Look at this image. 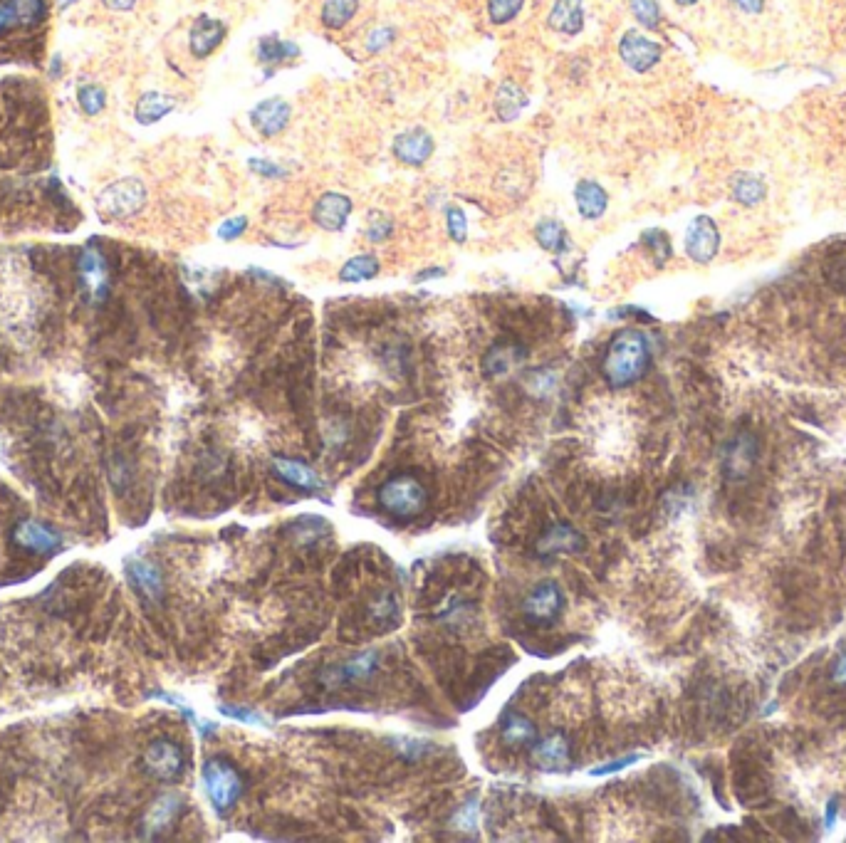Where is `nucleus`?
<instances>
[{"label": "nucleus", "mask_w": 846, "mask_h": 843, "mask_svg": "<svg viewBox=\"0 0 846 843\" xmlns=\"http://www.w3.org/2000/svg\"><path fill=\"white\" fill-rule=\"evenodd\" d=\"M649 342L636 329H624L611 339L607 354H604V379L611 389H624L639 381L649 369Z\"/></svg>", "instance_id": "f257e3e1"}, {"label": "nucleus", "mask_w": 846, "mask_h": 843, "mask_svg": "<svg viewBox=\"0 0 846 843\" xmlns=\"http://www.w3.org/2000/svg\"><path fill=\"white\" fill-rule=\"evenodd\" d=\"M379 505L399 520H414L426 510V490L411 475H396L379 488Z\"/></svg>", "instance_id": "f03ea898"}, {"label": "nucleus", "mask_w": 846, "mask_h": 843, "mask_svg": "<svg viewBox=\"0 0 846 843\" xmlns=\"http://www.w3.org/2000/svg\"><path fill=\"white\" fill-rule=\"evenodd\" d=\"M201 779L213 809L228 811L238 804L240 794H243V779H240L238 769L231 762H226V759H208L203 764Z\"/></svg>", "instance_id": "7ed1b4c3"}, {"label": "nucleus", "mask_w": 846, "mask_h": 843, "mask_svg": "<svg viewBox=\"0 0 846 843\" xmlns=\"http://www.w3.org/2000/svg\"><path fill=\"white\" fill-rule=\"evenodd\" d=\"M146 203V188L137 178H124V181L112 183L97 196V213L104 221H124L141 211Z\"/></svg>", "instance_id": "20e7f679"}, {"label": "nucleus", "mask_w": 846, "mask_h": 843, "mask_svg": "<svg viewBox=\"0 0 846 843\" xmlns=\"http://www.w3.org/2000/svg\"><path fill=\"white\" fill-rule=\"evenodd\" d=\"M184 764V752L171 740L151 742L144 752L146 774L159 779V782H176V779L181 777V772H184Z\"/></svg>", "instance_id": "39448f33"}, {"label": "nucleus", "mask_w": 846, "mask_h": 843, "mask_svg": "<svg viewBox=\"0 0 846 843\" xmlns=\"http://www.w3.org/2000/svg\"><path fill=\"white\" fill-rule=\"evenodd\" d=\"M619 57L629 70L649 72L661 62L663 47L639 30H626L619 40Z\"/></svg>", "instance_id": "423d86ee"}, {"label": "nucleus", "mask_w": 846, "mask_h": 843, "mask_svg": "<svg viewBox=\"0 0 846 843\" xmlns=\"http://www.w3.org/2000/svg\"><path fill=\"white\" fill-rule=\"evenodd\" d=\"M532 767L540 769L545 774H564L572 769V750L562 732H552V735L542 737L535 742L530 750Z\"/></svg>", "instance_id": "0eeeda50"}, {"label": "nucleus", "mask_w": 846, "mask_h": 843, "mask_svg": "<svg viewBox=\"0 0 846 843\" xmlns=\"http://www.w3.org/2000/svg\"><path fill=\"white\" fill-rule=\"evenodd\" d=\"M564 604L562 589L555 584V581H540L530 594L525 596V604H522V611H525L527 621L537 623V626H545V623H552L560 616Z\"/></svg>", "instance_id": "6e6552de"}, {"label": "nucleus", "mask_w": 846, "mask_h": 843, "mask_svg": "<svg viewBox=\"0 0 846 843\" xmlns=\"http://www.w3.org/2000/svg\"><path fill=\"white\" fill-rule=\"evenodd\" d=\"M352 208V198L344 196V193L327 191L322 193L315 201V206H312V223H315L317 228L327 230V233H339V230L347 225L349 216H352Z\"/></svg>", "instance_id": "1a4fd4ad"}, {"label": "nucleus", "mask_w": 846, "mask_h": 843, "mask_svg": "<svg viewBox=\"0 0 846 843\" xmlns=\"http://www.w3.org/2000/svg\"><path fill=\"white\" fill-rule=\"evenodd\" d=\"M13 539L20 549L33 554H55L62 547V534L40 520H23L13 530Z\"/></svg>", "instance_id": "9d476101"}, {"label": "nucleus", "mask_w": 846, "mask_h": 843, "mask_svg": "<svg viewBox=\"0 0 846 843\" xmlns=\"http://www.w3.org/2000/svg\"><path fill=\"white\" fill-rule=\"evenodd\" d=\"M181 809H184V797H181V794L176 792L161 794V797L156 799L144 814V824H141V829H144L146 839H156V836L166 834V831L176 824Z\"/></svg>", "instance_id": "9b49d317"}, {"label": "nucleus", "mask_w": 846, "mask_h": 843, "mask_svg": "<svg viewBox=\"0 0 846 843\" xmlns=\"http://www.w3.org/2000/svg\"><path fill=\"white\" fill-rule=\"evenodd\" d=\"M433 149H436L433 136L421 127L406 129V132H401L394 139L396 161H401V164L406 166H414V169H419V166H423L428 159H431Z\"/></svg>", "instance_id": "f8f14e48"}, {"label": "nucleus", "mask_w": 846, "mask_h": 843, "mask_svg": "<svg viewBox=\"0 0 846 843\" xmlns=\"http://www.w3.org/2000/svg\"><path fill=\"white\" fill-rule=\"evenodd\" d=\"M290 104L285 102L282 97H270V99H263V102L255 104L253 109H250V124L255 127V132L260 136H278L280 132H285V127L290 124Z\"/></svg>", "instance_id": "ddd939ff"}, {"label": "nucleus", "mask_w": 846, "mask_h": 843, "mask_svg": "<svg viewBox=\"0 0 846 843\" xmlns=\"http://www.w3.org/2000/svg\"><path fill=\"white\" fill-rule=\"evenodd\" d=\"M228 35V25L223 20L211 18V15H201V18L193 23L191 33H188V47H191L193 57L198 60H206L211 57L218 47L223 45Z\"/></svg>", "instance_id": "4468645a"}, {"label": "nucleus", "mask_w": 846, "mask_h": 843, "mask_svg": "<svg viewBox=\"0 0 846 843\" xmlns=\"http://www.w3.org/2000/svg\"><path fill=\"white\" fill-rule=\"evenodd\" d=\"M720 245V235L715 223L710 218H696L691 225H688L686 233V253L693 263L705 265L715 258Z\"/></svg>", "instance_id": "2eb2a0df"}, {"label": "nucleus", "mask_w": 846, "mask_h": 843, "mask_svg": "<svg viewBox=\"0 0 846 843\" xmlns=\"http://www.w3.org/2000/svg\"><path fill=\"white\" fill-rule=\"evenodd\" d=\"M273 470H275V475H278V478L282 480V483H287L290 488H295V490L320 492L322 488H325V485H322V480H320V475H317V470L312 468V465H307L305 460L275 455Z\"/></svg>", "instance_id": "dca6fc26"}, {"label": "nucleus", "mask_w": 846, "mask_h": 843, "mask_svg": "<svg viewBox=\"0 0 846 843\" xmlns=\"http://www.w3.org/2000/svg\"><path fill=\"white\" fill-rule=\"evenodd\" d=\"M376 668H379V653L367 651V653H359V656L349 658V661L339 663V666L329 668L327 673L322 675V680H325L327 685L362 683V680H367Z\"/></svg>", "instance_id": "f3484780"}, {"label": "nucleus", "mask_w": 846, "mask_h": 843, "mask_svg": "<svg viewBox=\"0 0 846 843\" xmlns=\"http://www.w3.org/2000/svg\"><path fill=\"white\" fill-rule=\"evenodd\" d=\"M127 577L132 581L134 591H139L144 599L161 601L164 596V574L154 562L144 557H132L127 562Z\"/></svg>", "instance_id": "a211bd4d"}, {"label": "nucleus", "mask_w": 846, "mask_h": 843, "mask_svg": "<svg viewBox=\"0 0 846 843\" xmlns=\"http://www.w3.org/2000/svg\"><path fill=\"white\" fill-rule=\"evenodd\" d=\"M584 20H587L584 0H555L547 13V28L557 35L574 38L584 30Z\"/></svg>", "instance_id": "6ab92c4d"}, {"label": "nucleus", "mask_w": 846, "mask_h": 843, "mask_svg": "<svg viewBox=\"0 0 846 843\" xmlns=\"http://www.w3.org/2000/svg\"><path fill=\"white\" fill-rule=\"evenodd\" d=\"M582 547H584L582 534L574 530L572 525L557 522V525H552L550 530L542 534L535 549L540 557H560V554L582 552Z\"/></svg>", "instance_id": "aec40b11"}, {"label": "nucleus", "mask_w": 846, "mask_h": 843, "mask_svg": "<svg viewBox=\"0 0 846 843\" xmlns=\"http://www.w3.org/2000/svg\"><path fill=\"white\" fill-rule=\"evenodd\" d=\"M574 203L584 221H599L609 208V196L597 181H579L574 186Z\"/></svg>", "instance_id": "412c9836"}, {"label": "nucleus", "mask_w": 846, "mask_h": 843, "mask_svg": "<svg viewBox=\"0 0 846 843\" xmlns=\"http://www.w3.org/2000/svg\"><path fill=\"white\" fill-rule=\"evenodd\" d=\"M527 102H530V99H527V92L520 85H515V82L510 80L500 82L493 97L495 117H498L503 124L515 122V119L525 112Z\"/></svg>", "instance_id": "4be33fe9"}, {"label": "nucleus", "mask_w": 846, "mask_h": 843, "mask_svg": "<svg viewBox=\"0 0 846 843\" xmlns=\"http://www.w3.org/2000/svg\"><path fill=\"white\" fill-rule=\"evenodd\" d=\"M255 57H258L260 65L280 67L297 60V57H300V47L290 43V40L278 38V35H268V38L260 40L258 47H255Z\"/></svg>", "instance_id": "5701e85b"}, {"label": "nucleus", "mask_w": 846, "mask_h": 843, "mask_svg": "<svg viewBox=\"0 0 846 843\" xmlns=\"http://www.w3.org/2000/svg\"><path fill=\"white\" fill-rule=\"evenodd\" d=\"M176 109V99L169 97L164 92H146L141 94L137 107H134V117L141 127H149V124L161 122L166 114H171Z\"/></svg>", "instance_id": "b1692460"}, {"label": "nucleus", "mask_w": 846, "mask_h": 843, "mask_svg": "<svg viewBox=\"0 0 846 843\" xmlns=\"http://www.w3.org/2000/svg\"><path fill=\"white\" fill-rule=\"evenodd\" d=\"M503 740L510 747H532L537 742V727L530 717L520 712H508L503 720Z\"/></svg>", "instance_id": "393cba45"}, {"label": "nucleus", "mask_w": 846, "mask_h": 843, "mask_svg": "<svg viewBox=\"0 0 846 843\" xmlns=\"http://www.w3.org/2000/svg\"><path fill=\"white\" fill-rule=\"evenodd\" d=\"M359 10V0H325L320 10V23L327 30H344L354 20Z\"/></svg>", "instance_id": "a878e982"}, {"label": "nucleus", "mask_w": 846, "mask_h": 843, "mask_svg": "<svg viewBox=\"0 0 846 843\" xmlns=\"http://www.w3.org/2000/svg\"><path fill=\"white\" fill-rule=\"evenodd\" d=\"M369 621H372V626L379 628V631H391V628L399 626L401 616L399 604H396L394 596L381 594L379 599L372 601V606H369Z\"/></svg>", "instance_id": "bb28decb"}, {"label": "nucleus", "mask_w": 846, "mask_h": 843, "mask_svg": "<svg viewBox=\"0 0 846 843\" xmlns=\"http://www.w3.org/2000/svg\"><path fill=\"white\" fill-rule=\"evenodd\" d=\"M379 270L381 265L374 255H354V258L347 260L342 270H339V280L349 282V285H354V282H367L374 280V277L379 275Z\"/></svg>", "instance_id": "cd10ccee"}, {"label": "nucleus", "mask_w": 846, "mask_h": 843, "mask_svg": "<svg viewBox=\"0 0 846 843\" xmlns=\"http://www.w3.org/2000/svg\"><path fill=\"white\" fill-rule=\"evenodd\" d=\"M535 240L547 253H560V250H564V245H567V230H564V225L555 221V218H542V221L535 225Z\"/></svg>", "instance_id": "c85d7f7f"}, {"label": "nucleus", "mask_w": 846, "mask_h": 843, "mask_svg": "<svg viewBox=\"0 0 846 843\" xmlns=\"http://www.w3.org/2000/svg\"><path fill=\"white\" fill-rule=\"evenodd\" d=\"M107 272H104V263L97 253H87L85 260H82V277H85V285L90 287V292L97 300H102L104 292H107Z\"/></svg>", "instance_id": "c756f323"}, {"label": "nucleus", "mask_w": 846, "mask_h": 843, "mask_svg": "<svg viewBox=\"0 0 846 843\" xmlns=\"http://www.w3.org/2000/svg\"><path fill=\"white\" fill-rule=\"evenodd\" d=\"M517 359H520V349L510 347V344H498L485 356V371H488V376H503L508 374Z\"/></svg>", "instance_id": "7c9ffc66"}, {"label": "nucleus", "mask_w": 846, "mask_h": 843, "mask_svg": "<svg viewBox=\"0 0 846 843\" xmlns=\"http://www.w3.org/2000/svg\"><path fill=\"white\" fill-rule=\"evenodd\" d=\"M3 5L8 8L13 25H30L45 13L43 0H3Z\"/></svg>", "instance_id": "2f4dec72"}, {"label": "nucleus", "mask_w": 846, "mask_h": 843, "mask_svg": "<svg viewBox=\"0 0 846 843\" xmlns=\"http://www.w3.org/2000/svg\"><path fill=\"white\" fill-rule=\"evenodd\" d=\"M631 15H634L636 23L646 30H658L661 25V8H658L656 0H629Z\"/></svg>", "instance_id": "473e14b6"}, {"label": "nucleus", "mask_w": 846, "mask_h": 843, "mask_svg": "<svg viewBox=\"0 0 846 843\" xmlns=\"http://www.w3.org/2000/svg\"><path fill=\"white\" fill-rule=\"evenodd\" d=\"M525 0H488V18L493 25H508L513 23L517 15L522 13Z\"/></svg>", "instance_id": "72a5a7b5"}, {"label": "nucleus", "mask_w": 846, "mask_h": 843, "mask_svg": "<svg viewBox=\"0 0 846 843\" xmlns=\"http://www.w3.org/2000/svg\"><path fill=\"white\" fill-rule=\"evenodd\" d=\"M77 102H80L85 114H99L104 109V104H107V94L97 85H82L77 89Z\"/></svg>", "instance_id": "f704fd0d"}, {"label": "nucleus", "mask_w": 846, "mask_h": 843, "mask_svg": "<svg viewBox=\"0 0 846 843\" xmlns=\"http://www.w3.org/2000/svg\"><path fill=\"white\" fill-rule=\"evenodd\" d=\"M733 191H735V198H738L743 206H752V203H757L762 196H765V186H762V181H757V178L752 176L738 178Z\"/></svg>", "instance_id": "c9c22d12"}, {"label": "nucleus", "mask_w": 846, "mask_h": 843, "mask_svg": "<svg viewBox=\"0 0 846 843\" xmlns=\"http://www.w3.org/2000/svg\"><path fill=\"white\" fill-rule=\"evenodd\" d=\"M391 230H394V223H391L389 216H384L381 211L369 213L367 230H364V235H367L369 243H376V245L384 243V240L391 235Z\"/></svg>", "instance_id": "e433bc0d"}, {"label": "nucleus", "mask_w": 846, "mask_h": 843, "mask_svg": "<svg viewBox=\"0 0 846 843\" xmlns=\"http://www.w3.org/2000/svg\"><path fill=\"white\" fill-rule=\"evenodd\" d=\"M446 228H448V235H451L453 243L463 245L468 240V218L466 213H463V208L458 206H451L446 211Z\"/></svg>", "instance_id": "4c0bfd02"}, {"label": "nucleus", "mask_w": 846, "mask_h": 843, "mask_svg": "<svg viewBox=\"0 0 846 843\" xmlns=\"http://www.w3.org/2000/svg\"><path fill=\"white\" fill-rule=\"evenodd\" d=\"M394 40H396V28L394 25H379V28H374L372 33L367 35V50L372 52V55H376V52H384L386 47H391L394 45Z\"/></svg>", "instance_id": "58836bf2"}, {"label": "nucleus", "mask_w": 846, "mask_h": 843, "mask_svg": "<svg viewBox=\"0 0 846 843\" xmlns=\"http://www.w3.org/2000/svg\"><path fill=\"white\" fill-rule=\"evenodd\" d=\"M221 712H223V715L233 717V720L248 722V725L270 727V720H268V717L258 715V712H253V710H248V708H238V705H221Z\"/></svg>", "instance_id": "ea45409f"}, {"label": "nucleus", "mask_w": 846, "mask_h": 843, "mask_svg": "<svg viewBox=\"0 0 846 843\" xmlns=\"http://www.w3.org/2000/svg\"><path fill=\"white\" fill-rule=\"evenodd\" d=\"M245 230H248V218H245V216L231 218V221H226L221 225V228H218V238L226 240V243H231V240L243 238Z\"/></svg>", "instance_id": "a19ab883"}, {"label": "nucleus", "mask_w": 846, "mask_h": 843, "mask_svg": "<svg viewBox=\"0 0 846 843\" xmlns=\"http://www.w3.org/2000/svg\"><path fill=\"white\" fill-rule=\"evenodd\" d=\"M478 804H475V799L473 801H468L466 806H463V809H458V814H456V819H453V824L458 826V829H463V831H475V821H478Z\"/></svg>", "instance_id": "79ce46f5"}, {"label": "nucleus", "mask_w": 846, "mask_h": 843, "mask_svg": "<svg viewBox=\"0 0 846 843\" xmlns=\"http://www.w3.org/2000/svg\"><path fill=\"white\" fill-rule=\"evenodd\" d=\"M634 762H639V757H624V759H614V762H609V764H599V767H594L592 772L589 774H594V777H604V774H614V772H621V769H626V767H631V764Z\"/></svg>", "instance_id": "37998d69"}, {"label": "nucleus", "mask_w": 846, "mask_h": 843, "mask_svg": "<svg viewBox=\"0 0 846 843\" xmlns=\"http://www.w3.org/2000/svg\"><path fill=\"white\" fill-rule=\"evenodd\" d=\"M250 169H253L255 174H260V176H265V178H282V176H285V169L275 166L273 161H258V159H253V161H250Z\"/></svg>", "instance_id": "c03bdc74"}, {"label": "nucleus", "mask_w": 846, "mask_h": 843, "mask_svg": "<svg viewBox=\"0 0 846 843\" xmlns=\"http://www.w3.org/2000/svg\"><path fill=\"white\" fill-rule=\"evenodd\" d=\"M733 3L738 5L740 10H745V13H760L765 0H733Z\"/></svg>", "instance_id": "a18cd8bd"}, {"label": "nucleus", "mask_w": 846, "mask_h": 843, "mask_svg": "<svg viewBox=\"0 0 846 843\" xmlns=\"http://www.w3.org/2000/svg\"><path fill=\"white\" fill-rule=\"evenodd\" d=\"M834 680H837L839 685H846V656L839 658V663L834 666Z\"/></svg>", "instance_id": "49530a36"}, {"label": "nucleus", "mask_w": 846, "mask_h": 843, "mask_svg": "<svg viewBox=\"0 0 846 843\" xmlns=\"http://www.w3.org/2000/svg\"><path fill=\"white\" fill-rule=\"evenodd\" d=\"M112 10H132L137 5V0H104Z\"/></svg>", "instance_id": "de8ad7c7"}, {"label": "nucleus", "mask_w": 846, "mask_h": 843, "mask_svg": "<svg viewBox=\"0 0 846 843\" xmlns=\"http://www.w3.org/2000/svg\"><path fill=\"white\" fill-rule=\"evenodd\" d=\"M10 25H13V18H10L8 8H5V5H3V3H0V30L10 28Z\"/></svg>", "instance_id": "09e8293b"}, {"label": "nucleus", "mask_w": 846, "mask_h": 843, "mask_svg": "<svg viewBox=\"0 0 846 843\" xmlns=\"http://www.w3.org/2000/svg\"><path fill=\"white\" fill-rule=\"evenodd\" d=\"M438 275H443V270H428V272H421L419 280H428V277H438Z\"/></svg>", "instance_id": "8fccbe9b"}, {"label": "nucleus", "mask_w": 846, "mask_h": 843, "mask_svg": "<svg viewBox=\"0 0 846 843\" xmlns=\"http://www.w3.org/2000/svg\"><path fill=\"white\" fill-rule=\"evenodd\" d=\"M676 5H681V8H691V5H696L698 0H673Z\"/></svg>", "instance_id": "3c124183"}, {"label": "nucleus", "mask_w": 846, "mask_h": 843, "mask_svg": "<svg viewBox=\"0 0 846 843\" xmlns=\"http://www.w3.org/2000/svg\"><path fill=\"white\" fill-rule=\"evenodd\" d=\"M72 3H77V0H57V8L60 10H67Z\"/></svg>", "instance_id": "603ef678"}]
</instances>
